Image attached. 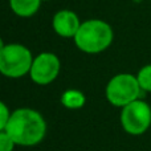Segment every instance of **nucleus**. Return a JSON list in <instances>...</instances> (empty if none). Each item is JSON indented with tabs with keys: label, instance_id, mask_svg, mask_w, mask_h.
<instances>
[{
	"label": "nucleus",
	"instance_id": "obj_9",
	"mask_svg": "<svg viewBox=\"0 0 151 151\" xmlns=\"http://www.w3.org/2000/svg\"><path fill=\"white\" fill-rule=\"evenodd\" d=\"M61 104L68 109H80L85 105V96L78 90H66L61 97Z\"/></svg>",
	"mask_w": 151,
	"mask_h": 151
},
{
	"label": "nucleus",
	"instance_id": "obj_5",
	"mask_svg": "<svg viewBox=\"0 0 151 151\" xmlns=\"http://www.w3.org/2000/svg\"><path fill=\"white\" fill-rule=\"evenodd\" d=\"M121 123L126 133L141 135L151 126V107L142 99L126 105L121 113Z\"/></svg>",
	"mask_w": 151,
	"mask_h": 151
},
{
	"label": "nucleus",
	"instance_id": "obj_11",
	"mask_svg": "<svg viewBox=\"0 0 151 151\" xmlns=\"http://www.w3.org/2000/svg\"><path fill=\"white\" fill-rule=\"evenodd\" d=\"M15 145L16 143L8 135L7 131H0V151H13Z\"/></svg>",
	"mask_w": 151,
	"mask_h": 151
},
{
	"label": "nucleus",
	"instance_id": "obj_4",
	"mask_svg": "<svg viewBox=\"0 0 151 151\" xmlns=\"http://www.w3.org/2000/svg\"><path fill=\"white\" fill-rule=\"evenodd\" d=\"M142 89L137 76L130 73L117 74L109 81L106 86V98L114 106L125 107L126 105L139 99Z\"/></svg>",
	"mask_w": 151,
	"mask_h": 151
},
{
	"label": "nucleus",
	"instance_id": "obj_1",
	"mask_svg": "<svg viewBox=\"0 0 151 151\" xmlns=\"http://www.w3.org/2000/svg\"><path fill=\"white\" fill-rule=\"evenodd\" d=\"M5 131L20 146H33L42 141L47 131L44 118L32 109H19L11 114Z\"/></svg>",
	"mask_w": 151,
	"mask_h": 151
},
{
	"label": "nucleus",
	"instance_id": "obj_12",
	"mask_svg": "<svg viewBox=\"0 0 151 151\" xmlns=\"http://www.w3.org/2000/svg\"><path fill=\"white\" fill-rule=\"evenodd\" d=\"M9 110L8 107L0 101V131L1 130H5V126H7L8 121H9Z\"/></svg>",
	"mask_w": 151,
	"mask_h": 151
},
{
	"label": "nucleus",
	"instance_id": "obj_3",
	"mask_svg": "<svg viewBox=\"0 0 151 151\" xmlns=\"http://www.w3.org/2000/svg\"><path fill=\"white\" fill-rule=\"evenodd\" d=\"M33 58L31 50L21 44H8L0 53V73L19 78L31 72Z\"/></svg>",
	"mask_w": 151,
	"mask_h": 151
},
{
	"label": "nucleus",
	"instance_id": "obj_2",
	"mask_svg": "<svg viewBox=\"0 0 151 151\" xmlns=\"http://www.w3.org/2000/svg\"><path fill=\"white\" fill-rule=\"evenodd\" d=\"M113 41V29L102 20H88L81 24L74 36V42L85 53H99Z\"/></svg>",
	"mask_w": 151,
	"mask_h": 151
},
{
	"label": "nucleus",
	"instance_id": "obj_6",
	"mask_svg": "<svg viewBox=\"0 0 151 151\" xmlns=\"http://www.w3.org/2000/svg\"><path fill=\"white\" fill-rule=\"evenodd\" d=\"M60 72V60L53 53H41L33 60L31 68V78L39 85H48L56 80Z\"/></svg>",
	"mask_w": 151,
	"mask_h": 151
},
{
	"label": "nucleus",
	"instance_id": "obj_7",
	"mask_svg": "<svg viewBox=\"0 0 151 151\" xmlns=\"http://www.w3.org/2000/svg\"><path fill=\"white\" fill-rule=\"evenodd\" d=\"M81 27L78 16L68 9L60 11L53 17V29L61 37H74Z\"/></svg>",
	"mask_w": 151,
	"mask_h": 151
},
{
	"label": "nucleus",
	"instance_id": "obj_8",
	"mask_svg": "<svg viewBox=\"0 0 151 151\" xmlns=\"http://www.w3.org/2000/svg\"><path fill=\"white\" fill-rule=\"evenodd\" d=\"M40 3L41 0H9L12 11L21 17H29L35 15L40 8Z\"/></svg>",
	"mask_w": 151,
	"mask_h": 151
},
{
	"label": "nucleus",
	"instance_id": "obj_10",
	"mask_svg": "<svg viewBox=\"0 0 151 151\" xmlns=\"http://www.w3.org/2000/svg\"><path fill=\"white\" fill-rule=\"evenodd\" d=\"M137 80L143 91H151V64L145 65L137 74Z\"/></svg>",
	"mask_w": 151,
	"mask_h": 151
},
{
	"label": "nucleus",
	"instance_id": "obj_13",
	"mask_svg": "<svg viewBox=\"0 0 151 151\" xmlns=\"http://www.w3.org/2000/svg\"><path fill=\"white\" fill-rule=\"evenodd\" d=\"M4 47H5V45H4V42H3L1 37H0V53H1V50L4 49Z\"/></svg>",
	"mask_w": 151,
	"mask_h": 151
}]
</instances>
